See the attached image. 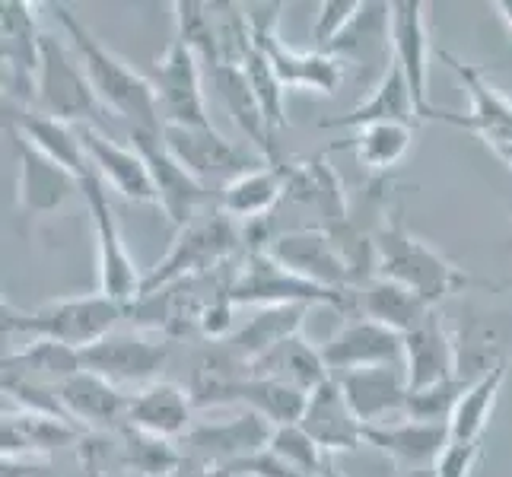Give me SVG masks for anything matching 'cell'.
Here are the masks:
<instances>
[{"instance_id":"obj_43","label":"cell","mask_w":512,"mask_h":477,"mask_svg":"<svg viewBox=\"0 0 512 477\" xmlns=\"http://www.w3.org/2000/svg\"><path fill=\"white\" fill-rule=\"evenodd\" d=\"M268 449L277 458H284L287 465L306 471V474H315V477H325L331 468V455L315 446L312 436L299 427V423H293V427H277Z\"/></svg>"},{"instance_id":"obj_46","label":"cell","mask_w":512,"mask_h":477,"mask_svg":"<svg viewBox=\"0 0 512 477\" xmlns=\"http://www.w3.org/2000/svg\"><path fill=\"white\" fill-rule=\"evenodd\" d=\"M481 458V443H452L443 449V455L436 458V477H471L474 465Z\"/></svg>"},{"instance_id":"obj_32","label":"cell","mask_w":512,"mask_h":477,"mask_svg":"<svg viewBox=\"0 0 512 477\" xmlns=\"http://www.w3.org/2000/svg\"><path fill=\"white\" fill-rule=\"evenodd\" d=\"M287 182H290V169L287 163L280 166H258L252 172L239 175L229 185L220 188L217 194V207L229 220H242V223H261L271 217V210L287 201Z\"/></svg>"},{"instance_id":"obj_21","label":"cell","mask_w":512,"mask_h":477,"mask_svg":"<svg viewBox=\"0 0 512 477\" xmlns=\"http://www.w3.org/2000/svg\"><path fill=\"white\" fill-rule=\"evenodd\" d=\"M404 376H408L411 392L462 379L458 376V341L446 328L439 309H433L411 334H404Z\"/></svg>"},{"instance_id":"obj_23","label":"cell","mask_w":512,"mask_h":477,"mask_svg":"<svg viewBox=\"0 0 512 477\" xmlns=\"http://www.w3.org/2000/svg\"><path fill=\"white\" fill-rule=\"evenodd\" d=\"M299 427H303L312 436V443L328 455L357 452L360 446H366V436H363L366 423L353 414L338 379H328L309 395Z\"/></svg>"},{"instance_id":"obj_39","label":"cell","mask_w":512,"mask_h":477,"mask_svg":"<svg viewBox=\"0 0 512 477\" xmlns=\"http://www.w3.org/2000/svg\"><path fill=\"white\" fill-rule=\"evenodd\" d=\"M115 433H118V462L131 477H172L182 462L179 443L134 430L128 423H121Z\"/></svg>"},{"instance_id":"obj_41","label":"cell","mask_w":512,"mask_h":477,"mask_svg":"<svg viewBox=\"0 0 512 477\" xmlns=\"http://www.w3.org/2000/svg\"><path fill=\"white\" fill-rule=\"evenodd\" d=\"M175 39H182L201 64L217 70L223 64V35L214 4H201V0H175Z\"/></svg>"},{"instance_id":"obj_18","label":"cell","mask_w":512,"mask_h":477,"mask_svg":"<svg viewBox=\"0 0 512 477\" xmlns=\"http://www.w3.org/2000/svg\"><path fill=\"white\" fill-rule=\"evenodd\" d=\"M319 353L331 379L369 366H404V334L360 315L341 325L325 344H319Z\"/></svg>"},{"instance_id":"obj_24","label":"cell","mask_w":512,"mask_h":477,"mask_svg":"<svg viewBox=\"0 0 512 477\" xmlns=\"http://www.w3.org/2000/svg\"><path fill=\"white\" fill-rule=\"evenodd\" d=\"M366 446L379 449L395 462L398 471L433 468L436 458L449 446L446 423H420L411 417H398L388 423H373L363 430Z\"/></svg>"},{"instance_id":"obj_33","label":"cell","mask_w":512,"mask_h":477,"mask_svg":"<svg viewBox=\"0 0 512 477\" xmlns=\"http://www.w3.org/2000/svg\"><path fill=\"white\" fill-rule=\"evenodd\" d=\"M210 77H214V86L223 99V105L233 115V121L239 125V131L252 140V147L258 156H264V163L268 166H280L284 159L277 153V144H274V134L268 131V121H264V112H261V102L252 90V80L245 77L242 64H220L217 70H210Z\"/></svg>"},{"instance_id":"obj_9","label":"cell","mask_w":512,"mask_h":477,"mask_svg":"<svg viewBox=\"0 0 512 477\" xmlns=\"http://www.w3.org/2000/svg\"><path fill=\"white\" fill-rule=\"evenodd\" d=\"M80 194L86 207H90L93 229H96V255H99V293L115 299L121 306H134L140 299V287H144V277H140L134 258L128 255L125 236H121V226L115 220V210L109 204V194H105V182L90 169L80 179Z\"/></svg>"},{"instance_id":"obj_26","label":"cell","mask_w":512,"mask_h":477,"mask_svg":"<svg viewBox=\"0 0 512 477\" xmlns=\"http://www.w3.org/2000/svg\"><path fill=\"white\" fill-rule=\"evenodd\" d=\"M4 115L10 118V125L20 134L23 144H29L32 150L55 159L58 166L74 172L77 179H83V175L90 172V159H86L77 125H67V121H58L51 115L29 109V105H13V102H4Z\"/></svg>"},{"instance_id":"obj_11","label":"cell","mask_w":512,"mask_h":477,"mask_svg":"<svg viewBox=\"0 0 512 477\" xmlns=\"http://www.w3.org/2000/svg\"><path fill=\"white\" fill-rule=\"evenodd\" d=\"M163 144L204 188L207 185H220L223 188V185H229L245 172H252L258 166H268V163H264V156L233 144V140H226L217 128L166 125L163 128Z\"/></svg>"},{"instance_id":"obj_45","label":"cell","mask_w":512,"mask_h":477,"mask_svg":"<svg viewBox=\"0 0 512 477\" xmlns=\"http://www.w3.org/2000/svg\"><path fill=\"white\" fill-rule=\"evenodd\" d=\"M360 7L363 4H357V0H325V4H319V16L312 23V51L331 55L334 42L357 20Z\"/></svg>"},{"instance_id":"obj_8","label":"cell","mask_w":512,"mask_h":477,"mask_svg":"<svg viewBox=\"0 0 512 477\" xmlns=\"http://www.w3.org/2000/svg\"><path fill=\"white\" fill-rule=\"evenodd\" d=\"M280 10L284 4H268L258 7L255 13H249V32L252 42L268 58L271 70L277 74L280 86L284 90H296V86H306V90H315L322 96H334L338 86L344 83V58L334 55H322V51H296L290 48L284 39H280Z\"/></svg>"},{"instance_id":"obj_3","label":"cell","mask_w":512,"mask_h":477,"mask_svg":"<svg viewBox=\"0 0 512 477\" xmlns=\"http://www.w3.org/2000/svg\"><path fill=\"white\" fill-rule=\"evenodd\" d=\"M128 309L115 299L93 293V296H70L55 303L20 309L13 303L0 306L4 315V334H29L32 341H58L74 350H83L105 334H112L118 318Z\"/></svg>"},{"instance_id":"obj_36","label":"cell","mask_w":512,"mask_h":477,"mask_svg":"<svg viewBox=\"0 0 512 477\" xmlns=\"http://www.w3.org/2000/svg\"><path fill=\"white\" fill-rule=\"evenodd\" d=\"M357 309L369 322H379L398 334H411L417 325H423V318L436 306H430L427 299H420L414 290L376 274L369 284L357 290Z\"/></svg>"},{"instance_id":"obj_27","label":"cell","mask_w":512,"mask_h":477,"mask_svg":"<svg viewBox=\"0 0 512 477\" xmlns=\"http://www.w3.org/2000/svg\"><path fill=\"white\" fill-rule=\"evenodd\" d=\"M80 191L74 172L58 166L20 140V182H16V204L26 217H48L61 210Z\"/></svg>"},{"instance_id":"obj_15","label":"cell","mask_w":512,"mask_h":477,"mask_svg":"<svg viewBox=\"0 0 512 477\" xmlns=\"http://www.w3.org/2000/svg\"><path fill=\"white\" fill-rule=\"evenodd\" d=\"M128 140L144 156L156 188V207L163 210L166 220L175 229H185L194 217H201L207 207V188L166 150L163 134L128 131Z\"/></svg>"},{"instance_id":"obj_19","label":"cell","mask_w":512,"mask_h":477,"mask_svg":"<svg viewBox=\"0 0 512 477\" xmlns=\"http://www.w3.org/2000/svg\"><path fill=\"white\" fill-rule=\"evenodd\" d=\"M392 61L404 70L411 86L420 121H433L436 105L430 102V35H427V4L398 0L392 4Z\"/></svg>"},{"instance_id":"obj_31","label":"cell","mask_w":512,"mask_h":477,"mask_svg":"<svg viewBox=\"0 0 512 477\" xmlns=\"http://www.w3.org/2000/svg\"><path fill=\"white\" fill-rule=\"evenodd\" d=\"M309 306H264L255 318H249L242 328H236L226 344V363L229 366H249L271 353L284 341L296 338L303 331Z\"/></svg>"},{"instance_id":"obj_38","label":"cell","mask_w":512,"mask_h":477,"mask_svg":"<svg viewBox=\"0 0 512 477\" xmlns=\"http://www.w3.org/2000/svg\"><path fill=\"white\" fill-rule=\"evenodd\" d=\"M83 369L80 350L58 344V341H32L23 350H13L4 357V376L35 382L45 388H58L70 376Z\"/></svg>"},{"instance_id":"obj_50","label":"cell","mask_w":512,"mask_h":477,"mask_svg":"<svg viewBox=\"0 0 512 477\" xmlns=\"http://www.w3.org/2000/svg\"><path fill=\"white\" fill-rule=\"evenodd\" d=\"M325 477H344V474H341L338 468H334V462H331V468H328V474H325Z\"/></svg>"},{"instance_id":"obj_17","label":"cell","mask_w":512,"mask_h":477,"mask_svg":"<svg viewBox=\"0 0 512 477\" xmlns=\"http://www.w3.org/2000/svg\"><path fill=\"white\" fill-rule=\"evenodd\" d=\"M39 4L4 0L0 4V55H4V102L32 105L35 70L42 55V32L35 26Z\"/></svg>"},{"instance_id":"obj_30","label":"cell","mask_w":512,"mask_h":477,"mask_svg":"<svg viewBox=\"0 0 512 477\" xmlns=\"http://www.w3.org/2000/svg\"><path fill=\"white\" fill-rule=\"evenodd\" d=\"M382 121H398V125H420V112L417 102L411 96V86L404 80V70L388 61V67L382 70V77L376 83V90L369 93L366 102H360L357 109H350L347 115H334L319 121V128H369V125H382Z\"/></svg>"},{"instance_id":"obj_44","label":"cell","mask_w":512,"mask_h":477,"mask_svg":"<svg viewBox=\"0 0 512 477\" xmlns=\"http://www.w3.org/2000/svg\"><path fill=\"white\" fill-rule=\"evenodd\" d=\"M465 388H468L465 379H452L443 385H430V388H420V392H411L408 404H404V417L420 420V423H446L449 427V417Z\"/></svg>"},{"instance_id":"obj_25","label":"cell","mask_w":512,"mask_h":477,"mask_svg":"<svg viewBox=\"0 0 512 477\" xmlns=\"http://www.w3.org/2000/svg\"><path fill=\"white\" fill-rule=\"evenodd\" d=\"M338 385L366 427L373 423H388L404 417V404H408L411 385L404 376V366H369L357 373L338 376Z\"/></svg>"},{"instance_id":"obj_4","label":"cell","mask_w":512,"mask_h":477,"mask_svg":"<svg viewBox=\"0 0 512 477\" xmlns=\"http://www.w3.org/2000/svg\"><path fill=\"white\" fill-rule=\"evenodd\" d=\"M242 233L236 229V220H229L223 210L214 204L207 214L194 217L185 229H179L172 249L156 268L144 277L140 296L160 293L166 287L185 284L194 277H207L210 271H223L239 252Z\"/></svg>"},{"instance_id":"obj_13","label":"cell","mask_w":512,"mask_h":477,"mask_svg":"<svg viewBox=\"0 0 512 477\" xmlns=\"http://www.w3.org/2000/svg\"><path fill=\"white\" fill-rule=\"evenodd\" d=\"M439 58L452 67L458 83L468 90L471 109L468 112H449V109H439L436 105L433 121H446V125H452V128L478 134L481 140H487L490 150L512 147V99H506L497 86L487 80V74L478 64L455 58L452 51H439Z\"/></svg>"},{"instance_id":"obj_29","label":"cell","mask_w":512,"mask_h":477,"mask_svg":"<svg viewBox=\"0 0 512 477\" xmlns=\"http://www.w3.org/2000/svg\"><path fill=\"white\" fill-rule=\"evenodd\" d=\"M86 430L70 423L64 417H51L39 411H4V433H0V443H4V458H45L51 452H58L64 446L83 443Z\"/></svg>"},{"instance_id":"obj_12","label":"cell","mask_w":512,"mask_h":477,"mask_svg":"<svg viewBox=\"0 0 512 477\" xmlns=\"http://www.w3.org/2000/svg\"><path fill=\"white\" fill-rule=\"evenodd\" d=\"M274 430H277L274 423L255 411H242L236 417L217 420V423L194 420V427L185 433L179 449L185 458H194V462H201L207 468L229 471L233 465L245 462V458L268 449Z\"/></svg>"},{"instance_id":"obj_20","label":"cell","mask_w":512,"mask_h":477,"mask_svg":"<svg viewBox=\"0 0 512 477\" xmlns=\"http://www.w3.org/2000/svg\"><path fill=\"white\" fill-rule=\"evenodd\" d=\"M80 140L86 159H90V169L105 182V188L112 185L121 198L134 204H156L150 169L134 144H118L93 125H80Z\"/></svg>"},{"instance_id":"obj_2","label":"cell","mask_w":512,"mask_h":477,"mask_svg":"<svg viewBox=\"0 0 512 477\" xmlns=\"http://www.w3.org/2000/svg\"><path fill=\"white\" fill-rule=\"evenodd\" d=\"M376 245V274L395 280V284L414 290L420 299L439 309L446 296L471 287L474 280L458 268L452 258H446L430 242L414 236L408 223H404L401 210H392L379 220L373 229Z\"/></svg>"},{"instance_id":"obj_6","label":"cell","mask_w":512,"mask_h":477,"mask_svg":"<svg viewBox=\"0 0 512 477\" xmlns=\"http://www.w3.org/2000/svg\"><path fill=\"white\" fill-rule=\"evenodd\" d=\"M229 299L236 306H325L338 312L357 309V293L347 290H325L312 280L293 274L280 261H274L268 252H249L242 258V268L233 277Z\"/></svg>"},{"instance_id":"obj_10","label":"cell","mask_w":512,"mask_h":477,"mask_svg":"<svg viewBox=\"0 0 512 477\" xmlns=\"http://www.w3.org/2000/svg\"><path fill=\"white\" fill-rule=\"evenodd\" d=\"M80 360H83V369L109 379L118 388L121 385L144 388L156 382L160 369L166 366L169 344H166V334L144 331V328L112 331V334H105L102 341L83 347Z\"/></svg>"},{"instance_id":"obj_7","label":"cell","mask_w":512,"mask_h":477,"mask_svg":"<svg viewBox=\"0 0 512 477\" xmlns=\"http://www.w3.org/2000/svg\"><path fill=\"white\" fill-rule=\"evenodd\" d=\"M229 373L223 369H207L198 376L191 388L194 408H223V404H242V411H255L261 417H268L274 427H293L303 420L309 395L299 392L293 385L261 379L245 373L239 366H229Z\"/></svg>"},{"instance_id":"obj_35","label":"cell","mask_w":512,"mask_h":477,"mask_svg":"<svg viewBox=\"0 0 512 477\" xmlns=\"http://www.w3.org/2000/svg\"><path fill=\"white\" fill-rule=\"evenodd\" d=\"M239 369H245V373H252V376H261V379H274V382L293 385V388H299V392H306V395H312L315 388L331 379L319 347L309 344L303 334H296V338L284 341L271 353H264L261 360H255L249 366H239Z\"/></svg>"},{"instance_id":"obj_14","label":"cell","mask_w":512,"mask_h":477,"mask_svg":"<svg viewBox=\"0 0 512 477\" xmlns=\"http://www.w3.org/2000/svg\"><path fill=\"white\" fill-rule=\"evenodd\" d=\"M150 83L156 90V102H160L163 125L214 128L201 90V61L182 39H172L166 55L153 64Z\"/></svg>"},{"instance_id":"obj_42","label":"cell","mask_w":512,"mask_h":477,"mask_svg":"<svg viewBox=\"0 0 512 477\" xmlns=\"http://www.w3.org/2000/svg\"><path fill=\"white\" fill-rule=\"evenodd\" d=\"M242 70H245V77L252 80V90L261 102V112H264V121H268V131L277 134L280 128L287 125V115H284V86H280L277 74L271 70L268 58L261 55V51L255 48V42H249V48H245V55H242Z\"/></svg>"},{"instance_id":"obj_47","label":"cell","mask_w":512,"mask_h":477,"mask_svg":"<svg viewBox=\"0 0 512 477\" xmlns=\"http://www.w3.org/2000/svg\"><path fill=\"white\" fill-rule=\"evenodd\" d=\"M229 474L233 477H315V474H306V471L287 465L284 458H277L271 449H264L252 458H245V462L233 465Z\"/></svg>"},{"instance_id":"obj_22","label":"cell","mask_w":512,"mask_h":477,"mask_svg":"<svg viewBox=\"0 0 512 477\" xmlns=\"http://www.w3.org/2000/svg\"><path fill=\"white\" fill-rule=\"evenodd\" d=\"M125 423L150 436L169 439V443H182L185 433L194 427V398L182 385L156 379L128 395Z\"/></svg>"},{"instance_id":"obj_5","label":"cell","mask_w":512,"mask_h":477,"mask_svg":"<svg viewBox=\"0 0 512 477\" xmlns=\"http://www.w3.org/2000/svg\"><path fill=\"white\" fill-rule=\"evenodd\" d=\"M29 109L77 128L80 125L99 128V118L105 115L74 45L58 39L55 32H42V55H39V70H35Z\"/></svg>"},{"instance_id":"obj_28","label":"cell","mask_w":512,"mask_h":477,"mask_svg":"<svg viewBox=\"0 0 512 477\" xmlns=\"http://www.w3.org/2000/svg\"><path fill=\"white\" fill-rule=\"evenodd\" d=\"M55 392H58L64 414L83 430H90V427L118 430L121 423H125L128 395L109 379L90 373V369H80L77 376L61 382Z\"/></svg>"},{"instance_id":"obj_51","label":"cell","mask_w":512,"mask_h":477,"mask_svg":"<svg viewBox=\"0 0 512 477\" xmlns=\"http://www.w3.org/2000/svg\"><path fill=\"white\" fill-rule=\"evenodd\" d=\"M509 217H512V207H509Z\"/></svg>"},{"instance_id":"obj_48","label":"cell","mask_w":512,"mask_h":477,"mask_svg":"<svg viewBox=\"0 0 512 477\" xmlns=\"http://www.w3.org/2000/svg\"><path fill=\"white\" fill-rule=\"evenodd\" d=\"M172 477H229V471L207 468V465H201V462H194V458H185V455H182V462H179V468H175Z\"/></svg>"},{"instance_id":"obj_16","label":"cell","mask_w":512,"mask_h":477,"mask_svg":"<svg viewBox=\"0 0 512 477\" xmlns=\"http://www.w3.org/2000/svg\"><path fill=\"white\" fill-rule=\"evenodd\" d=\"M261 252H268L274 261H280L293 274L312 280L325 290H347L357 293V280H353L350 264L344 261L338 242L322 226L312 229H293V233L268 239Z\"/></svg>"},{"instance_id":"obj_37","label":"cell","mask_w":512,"mask_h":477,"mask_svg":"<svg viewBox=\"0 0 512 477\" xmlns=\"http://www.w3.org/2000/svg\"><path fill=\"white\" fill-rule=\"evenodd\" d=\"M506 376H509V360L500 357L484 376L468 382V388L462 392V398H458L455 411L449 417V439L452 443H481Z\"/></svg>"},{"instance_id":"obj_34","label":"cell","mask_w":512,"mask_h":477,"mask_svg":"<svg viewBox=\"0 0 512 477\" xmlns=\"http://www.w3.org/2000/svg\"><path fill=\"white\" fill-rule=\"evenodd\" d=\"M290 182H287V198L312 207L322 217V229L344 226L350 220L347 194L341 188V179L334 175V169L325 163V156L312 159H293L287 163Z\"/></svg>"},{"instance_id":"obj_1","label":"cell","mask_w":512,"mask_h":477,"mask_svg":"<svg viewBox=\"0 0 512 477\" xmlns=\"http://www.w3.org/2000/svg\"><path fill=\"white\" fill-rule=\"evenodd\" d=\"M55 20L64 26L67 42L83 61L86 77H90L93 90L102 102L105 112H112L118 121H125L128 131H144V134H163V115L160 102H156V90L150 77L137 74V70L121 61L115 51L105 48L96 35L86 29L83 20H77L70 7L58 4Z\"/></svg>"},{"instance_id":"obj_49","label":"cell","mask_w":512,"mask_h":477,"mask_svg":"<svg viewBox=\"0 0 512 477\" xmlns=\"http://www.w3.org/2000/svg\"><path fill=\"white\" fill-rule=\"evenodd\" d=\"M497 13H500V20L506 23V32H509V39H512V0H500Z\"/></svg>"},{"instance_id":"obj_40","label":"cell","mask_w":512,"mask_h":477,"mask_svg":"<svg viewBox=\"0 0 512 477\" xmlns=\"http://www.w3.org/2000/svg\"><path fill=\"white\" fill-rule=\"evenodd\" d=\"M414 128L411 125H398V121H382V125H369L353 131L350 140H341L331 150H353L357 153V163L366 166L369 172H385L398 166L404 153L411 150Z\"/></svg>"}]
</instances>
